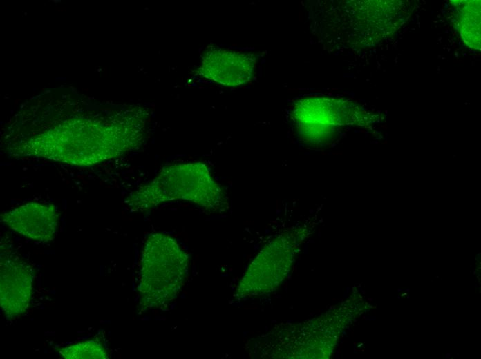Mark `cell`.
<instances>
[{
	"mask_svg": "<svg viewBox=\"0 0 481 359\" xmlns=\"http://www.w3.org/2000/svg\"><path fill=\"white\" fill-rule=\"evenodd\" d=\"M48 102L26 106L15 115L6 136L10 155L91 166L140 147L145 139L149 113L141 106Z\"/></svg>",
	"mask_w": 481,
	"mask_h": 359,
	"instance_id": "1",
	"label": "cell"
},
{
	"mask_svg": "<svg viewBox=\"0 0 481 359\" xmlns=\"http://www.w3.org/2000/svg\"><path fill=\"white\" fill-rule=\"evenodd\" d=\"M173 200L191 202L209 211L227 203L224 190L201 162L164 166L152 181L133 191L126 203L132 211H144Z\"/></svg>",
	"mask_w": 481,
	"mask_h": 359,
	"instance_id": "2",
	"label": "cell"
},
{
	"mask_svg": "<svg viewBox=\"0 0 481 359\" xmlns=\"http://www.w3.org/2000/svg\"><path fill=\"white\" fill-rule=\"evenodd\" d=\"M189 257L173 237L149 235L142 252L139 292L143 310L167 306L178 296L188 276Z\"/></svg>",
	"mask_w": 481,
	"mask_h": 359,
	"instance_id": "3",
	"label": "cell"
},
{
	"mask_svg": "<svg viewBox=\"0 0 481 359\" xmlns=\"http://www.w3.org/2000/svg\"><path fill=\"white\" fill-rule=\"evenodd\" d=\"M34 272L32 266L11 251L1 253L0 306L4 316L15 318L29 307Z\"/></svg>",
	"mask_w": 481,
	"mask_h": 359,
	"instance_id": "4",
	"label": "cell"
},
{
	"mask_svg": "<svg viewBox=\"0 0 481 359\" xmlns=\"http://www.w3.org/2000/svg\"><path fill=\"white\" fill-rule=\"evenodd\" d=\"M343 101L326 98H308L298 101L292 113V119L296 130L303 139L312 142L318 141L319 137L334 130L337 126L347 124V115L354 113L343 111L346 107L341 106Z\"/></svg>",
	"mask_w": 481,
	"mask_h": 359,
	"instance_id": "5",
	"label": "cell"
},
{
	"mask_svg": "<svg viewBox=\"0 0 481 359\" xmlns=\"http://www.w3.org/2000/svg\"><path fill=\"white\" fill-rule=\"evenodd\" d=\"M256 60L254 54L210 47L202 55L198 72L223 86H240L252 79Z\"/></svg>",
	"mask_w": 481,
	"mask_h": 359,
	"instance_id": "6",
	"label": "cell"
},
{
	"mask_svg": "<svg viewBox=\"0 0 481 359\" xmlns=\"http://www.w3.org/2000/svg\"><path fill=\"white\" fill-rule=\"evenodd\" d=\"M59 214L53 204L28 202L4 212L1 221L10 230L34 241H52L57 231Z\"/></svg>",
	"mask_w": 481,
	"mask_h": 359,
	"instance_id": "7",
	"label": "cell"
},
{
	"mask_svg": "<svg viewBox=\"0 0 481 359\" xmlns=\"http://www.w3.org/2000/svg\"><path fill=\"white\" fill-rule=\"evenodd\" d=\"M465 2L458 10L457 26L466 44L480 49V1Z\"/></svg>",
	"mask_w": 481,
	"mask_h": 359,
	"instance_id": "8",
	"label": "cell"
},
{
	"mask_svg": "<svg viewBox=\"0 0 481 359\" xmlns=\"http://www.w3.org/2000/svg\"><path fill=\"white\" fill-rule=\"evenodd\" d=\"M65 359H106L109 354L103 345L97 340H88L62 347L59 350Z\"/></svg>",
	"mask_w": 481,
	"mask_h": 359,
	"instance_id": "9",
	"label": "cell"
}]
</instances>
